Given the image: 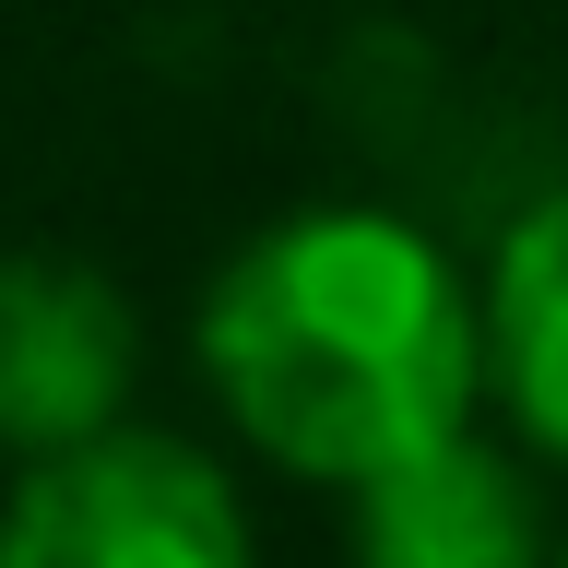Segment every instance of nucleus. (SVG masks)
I'll return each mask as SVG.
<instances>
[{
    "mask_svg": "<svg viewBox=\"0 0 568 568\" xmlns=\"http://www.w3.org/2000/svg\"><path fill=\"white\" fill-rule=\"evenodd\" d=\"M344 557L355 568H557L545 462L462 415L344 486Z\"/></svg>",
    "mask_w": 568,
    "mask_h": 568,
    "instance_id": "7ed1b4c3",
    "label": "nucleus"
},
{
    "mask_svg": "<svg viewBox=\"0 0 568 568\" xmlns=\"http://www.w3.org/2000/svg\"><path fill=\"white\" fill-rule=\"evenodd\" d=\"M190 355L273 474L344 497L486 403V284L415 213L308 202L225 248Z\"/></svg>",
    "mask_w": 568,
    "mask_h": 568,
    "instance_id": "f257e3e1",
    "label": "nucleus"
},
{
    "mask_svg": "<svg viewBox=\"0 0 568 568\" xmlns=\"http://www.w3.org/2000/svg\"><path fill=\"white\" fill-rule=\"evenodd\" d=\"M474 284H486V403L532 462L568 474V178L509 213Z\"/></svg>",
    "mask_w": 568,
    "mask_h": 568,
    "instance_id": "39448f33",
    "label": "nucleus"
},
{
    "mask_svg": "<svg viewBox=\"0 0 568 568\" xmlns=\"http://www.w3.org/2000/svg\"><path fill=\"white\" fill-rule=\"evenodd\" d=\"M142 308L71 248H0V450L48 462L131 415Z\"/></svg>",
    "mask_w": 568,
    "mask_h": 568,
    "instance_id": "20e7f679",
    "label": "nucleus"
},
{
    "mask_svg": "<svg viewBox=\"0 0 568 568\" xmlns=\"http://www.w3.org/2000/svg\"><path fill=\"white\" fill-rule=\"evenodd\" d=\"M0 568H261V532L202 438L119 415L12 474Z\"/></svg>",
    "mask_w": 568,
    "mask_h": 568,
    "instance_id": "f03ea898",
    "label": "nucleus"
},
{
    "mask_svg": "<svg viewBox=\"0 0 568 568\" xmlns=\"http://www.w3.org/2000/svg\"><path fill=\"white\" fill-rule=\"evenodd\" d=\"M557 568H568V532H557Z\"/></svg>",
    "mask_w": 568,
    "mask_h": 568,
    "instance_id": "423d86ee",
    "label": "nucleus"
}]
</instances>
